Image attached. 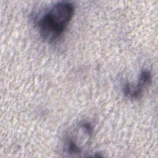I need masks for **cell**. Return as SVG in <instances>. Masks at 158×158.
<instances>
[{
  "label": "cell",
  "mask_w": 158,
  "mask_h": 158,
  "mask_svg": "<svg viewBox=\"0 0 158 158\" xmlns=\"http://www.w3.org/2000/svg\"><path fill=\"white\" fill-rule=\"evenodd\" d=\"M74 5L68 1H60L52 5L38 20V28L41 38L51 43L58 40L72 20Z\"/></svg>",
  "instance_id": "obj_1"
},
{
  "label": "cell",
  "mask_w": 158,
  "mask_h": 158,
  "mask_svg": "<svg viewBox=\"0 0 158 158\" xmlns=\"http://www.w3.org/2000/svg\"><path fill=\"white\" fill-rule=\"evenodd\" d=\"M93 131V127L89 123H79L66 134L64 140L65 151L69 154L81 153L89 143Z\"/></svg>",
  "instance_id": "obj_2"
},
{
  "label": "cell",
  "mask_w": 158,
  "mask_h": 158,
  "mask_svg": "<svg viewBox=\"0 0 158 158\" xmlns=\"http://www.w3.org/2000/svg\"><path fill=\"white\" fill-rule=\"evenodd\" d=\"M151 73L147 70H143L139 77V79L136 85L126 83L123 87V93L125 96L130 99L139 98L144 90L150 85L151 83Z\"/></svg>",
  "instance_id": "obj_3"
}]
</instances>
